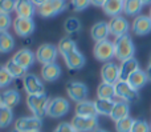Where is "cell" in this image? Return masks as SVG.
I'll return each mask as SVG.
<instances>
[{"label":"cell","instance_id":"obj_42","mask_svg":"<svg viewBox=\"0 0 151 132\" xmlns=\"http://www.w3.org/2000/svg\"><path fill=\"white\" fill-rule=\"evenodd\" d=\"M107 0H91V4L96 5V7H104V4Z\"/></svg>","mask_w":151,"mask_h":132},{"label":"cell","instance_id":"obj_25","mask_svg":"<svg viewBox=\"0 0 151 132\" xmlns=\"http://www.w3.org/2000/svg\"><path fill=\"white\" fill-rule=\"evenodd\" d=\"M0 99H1L3 106L8 107V108H13L20 101V93L16 90H7L0 95Z\"/></svg>","mask_w":151,"mask_h":132},{"label":"cell","instance_id":"obj_13","mask_svg":"<svg viewBox=\"0 0 151 132\" xmlns=\"http://www.w3.org/2000/svg\"><path fill=\"white\" fill-rule=\"evenodd\" d=\"M42 125V120L37 116H25L20 117L16 122L15 128L20 132H33V131H40Z\"/></svg>","mask_w":151,"mask_h":132},{"label":"cell","instance_id":"obj_33","mask_svg":"<svg viewBox=\"0 0 151 132\" xmlns=\"http://www.w3.org/2000/svg\"><path fill=\"white\" fill-rule=\"evenodd\" d=\"M13 120V112L12 108H8L5 106H0V128H5L12 123Z\"/></svg>","mask_w":151,"mask_h":132},{"label":"cell","instance_id":"obj_44","mask_svg":"<svg viewBox=\"0 0 151 132\" xmlns=\"http://www.w3.org/2000/svg\"><path fill=\"white\" fill-rule=\"evenodd\" d=\"M143 3V5H151V0H141Z\"/></svg>","mask_w":151,"mask_h":132},{"label":"cell","instance_id":"obj_37","mask_svg":"<svg viewBox=\"0 0 151 132\" xmlns=\"http://www.w3.org/2000/svg\"><path fill=\"white\" fill-rule=\"evenodd\" d=\"M12 80H13L12 75L8 72V69L5 68V66L0 67V88L9 85L11 83H12Z\"/></svg>","mask_w":151,"mask_h":132},{"label":"cell","instance_id":"obj_16","mask_svg":"<svg viewBox=\"0 0 151 132\" xmlns=\"http://www.w3.org/2000/svg\"><path fill=\"white\" fill-rule=\"evenodd\" d=\"M15 12L17 15V18L32 19L35 13L37 12V9L32 0H16Z\"/></svg>","mask_w":151,"mask_h":132},{"label":"cell","instance_id":"obj_43","mask_svg":"<svg viewBox=\"0 0 151 132\" xmlns=\"http://www.w3.org/2000/svg\"><path fill=\"white\" fill-rule=\"evenodd\" d=\"M33 1V4L36 5V7H40V5H42L45 1H48V0H32Z\"/></svg>","mask_w":151,"mask_h":132},{"label":"cell","instance_id":"obj_41","mask_svg":"<svg viewBox=\"0 0 151 132\" xmlns=\"http://www.w3.org/2000/svg\"><path fill=\"white\" fill-rule=\"evenodd\" d=\"M74 128L72 125V123H61V124H58L56 127V130L53 132H72Z\"/></svg>","mask_w":151,"mask_h":132},{"label":"cell","instance_id":"obj_28","mask_svg":"<svg viewBox=\"0 0 151 132\" xmlns=\"http://www.w3.org/2000/svg\"><path fill=\"white\" fill-rule=\"evenodd\" d=\"M15 48V39L8 31H0V52L8 53Z\"/></svg>","mask_w":151,"mask_h":132},{"label":"cell","instance_id":"obj_48","mask_svg":"<svg viewBox=\"0 0 151 132\" xmlns=\"http://www.w3.org/2000/svg\"><path fill=\"white\" fill-rule=\"evenodd\" d=\"M149 16H150V18H151V7H150V15H149Z\"/></svg>","mask_w":151,"mask_h":132},{"label":"cell","instance_id":"obj_22","mask_svg":"<svg viewBox=\"0 0 151 132\" xmlns=\"http://www.w3.org/2000/svg\"><path fill=\"white\" fill-rule=\"evenodd\" d=\"M64 60H65V63H66V67H68L69 69H74V71L81 69L85 66V56L78 50L65 55L64 56Z\"/></svg>","mask_w":151,"mask_h":132},{"label":"cell","instance_id":"obj_51","mask_svg":"<svg viewBox=\"0 0 151 132\" xmlns=\"http://www.w3.org/2000/svg\"><path fill=\"white\" fill-rule=\"evenodd\" d=\"M33 132H40V131H33Z\"/></svg>","mask_w":151,"mask_h":132},{"label":"cell","instance_id":"obj_30","mask_svg":"<svg viewBox=\"0 0 151 132\" xmlns=\"http://www.w3.org/2000/svg\"><path fill=\"white\" fill-rule=\"evenodd\" d=\"M94 104H96V108L98 115H105V116H110L111 115V111L114 108V100H107V99H98L97 98L94 100Z\"/></svg>","mask_w":151,"mask_h":132},{"label":"cell","instance_id":"obj_5","mask_svg":"<svg viewBox=\"0 0 151 132\" xmlns=\"http://www.w3.org/2000/svg\"><path fill=\"white\" fill-rule=\"evenodd\" d=\"M66 7L65 0H48L42 5L37 7V13L41 18H53L61 13Z\"/></svg>","mask_w":151,"mask_h":132},{"label":"cell","instance_id":"obj_4","mask_svg":"<svg viewBox=\"0 0 151 132\" xmlns=\"http://www.w3.org/2000/svg\"><path fill=\"white\" fill-rule=\"evenodd\" d=\"M70 109V104L66 100L65 98H53L49 99L48 103V108H47V115L50 117H63Z\"/></svg>","mask_w":151,"mask_h":132},{"label":"cell","instance_id":"obj_24","mask_svg":"<svg viewBox=\"0 0 151 132\" xmlns=\"http://www.w3.org/2000/svg\"><path fill=\"white\" fill-rule=\"evenodd\" d=\"M129 114H130V106H129V103H126V101H123V100H119V101H115L110 117H111L114 122H118V120H121V119L127 117Z\"/></svg>","mask_w":151,"mask_h":132},{"label":"cell","instance_id":"obj_7","mask_svg":"<svg viewBox=\"0 0 151 132\" xmlns=\"http://www.w3.org/2000/svg\"><path fill=\"white\" fill-rule=\"evenodd\" d=\"M115 93L117 98H119L121 100L126 101V103H131V101H137L139 98L138 91L134 90L127 82H119L115 84Z\"/></svg>","mask_w":151,"mask_h":132},{"label":"cell","instance_id":"obj_26","mask_svg":"<svg viewBox=\"0 0 151 132\" xmlns=\"http://www.w3.org/2000/svg\"><path fill=\"white\" fill-rule=\"evenodd\" d=\"M102 9L107 16H111V18L119 16L121 12H123V1H121V0H107L104 4Z\"/></svg>","mask_w":151,"mask_h":132},{"label":"cell","instance_id":"obj_29","mask_svg":"<svg viewBox=\"0 0 151 132\" xmlns=\"http://www.w3.org/2000/svg\"><path fill=\"white\" fill-rule=\"evenodd\" d=\"M143 8V3L141 0H125L123 1V12L127 16H138Z\"/></svg>","mask_w":151,"mask_h":132},{"label":"cell","instance_id":"obj_11","mask_svg":"<svg viewBox=\"0 0 151 132\" xmlns=\"http://www.w3.org/2000/svg\"><path fill=\"white\" fill-rule=\"evenodd\" d=\"M36 24L33 19H25V18H16L13 20V29L15 32L21 37H28L35 32Z\"/></svg>","mask_w":151,"mask_h":132},{"label":"cell","instance_id":"obj_45","mask_svg":"<svg viewBox=\"0 0 151 132\" xmlns=\"http://www.w3.org/2000/svg\"><path fill=\"white\" fill-rule=\"evenodd\" d=\"M93 132H109V131H106V130H102V128H97V130H94Z\"/></svg>","mask_w":151,"mask_h":132},{"label":"cell","instance_id":"obj_23","mask_svg":"<svg viewBox=\"0 0 151 132\" xmlns=\"http://www.w3.org/2000/svg\"><path fill=\"white\" fill-rule=\"evenodd\" d=\"M149 82V76H147V72L146 71H142L141 68L138 71H135L130 77H129L127 83L134 88V90L139 91L141 88H143L145 85L147 84Z\"/></svg>","mask_w":151,"mask_h":132},{"label":"cell","instance_id":"obj_53","mask_svg":"<svg viewBox=\"0 0 151 132\" xmlns=\"http://www.w3.org/2000/svg\"><path fill=\"white\" fill-rule=\"evenodd\" d=\"M150 127H151V124H150Z\"/></svg>","mask_w":151,"mask_h":132},{"label":"cell","instance_id":"obj_50","mask_svg":"<svg viewBox=\"0 0 151 132\" xmlns=\"http://www.w3.org/2000/svg\"><path fill=\"white\" fill-rule=\"evenodd\" d=\"M0 106H1V99H0Z\"/></svg>","mask_w":151,"mask_h":132},{"label":"cell","instance_id":"obj_2","mask_svg":"<svg viewBox=\"0 0 151 132\" xmlns=\"http://www.w3.org/2000/svg\"><path fill=\"white\" fill-rule=\"evenodd\" d=\"M48 103H49V98H48L45 93L27 96V106H28L29 111L33 114V116H37V117H40V119H41L44 115H47Z\"/></svg>","mask_w":151,"mask_h":132},{"label":"cell","instance_id":"obj_1","mask_svg":"<svg viewBox=\"0 0 151 132\" xmlns=\"http://www.w3.org/2000/svg\"><path fill=\"white\" fill-rule=\"evenodd\" d=\"M114 47H115V58L119 61L134 58L135 47H134L133 39H131V36L129 34L119 36V37H115Z\"/></svg>","mask_w":151,"mask_h":132},{"label":"cell","instance_id":"obj_10","mask_svg":"<svg viewBox=\"0 0 151 132\" xmlns=\"http://www.w3.org/2000/svg\"><path fill=\"white\" fill-rule=\"evenodd\" d=\"M72 125L78 132H93L98 128V117H82V116H73Z\"/></svg>","mask_w":151,"mask_h":132},{"label":"cell","instance_id":"obj_17","mask_svg":"<svg viewBox=\"0 0 151 132\" xmlns=\"http://www.w3.org/2000/svg\"><path fill=\"white\" fill-rule=\"evenodd\" d=\"M12 60L15 63H17L19 66H21L23 68L28 69L32 64L36 60V53H33L29 48H23V50L17 51V52L13 55Z\"/></svg>","mask_w":151,"mask_h":132},{"label":"cell","instance_id":"obj_15","mask_svg":"<svg viewBox=\"0 0 151 132\" xmlns=\"http://www.w3.org/2000/svg\"><path fill=\"white\" fill-rule=\"evenodd\" d=\"M133 32L138 36H145L151 32V18L146 15H138L133 21Z\"/></svg>","mask_w":151,"mask_h":132},{"label":"cell","instance_id":"obj_39","mask_svg":"<svg viewBox=\"0 0 151 132\" xmlns=\"http://www.w3.org/2000/svg\"><path fill=\"white\" fill-rule=\"evenodd\" d=\"M11 24H12V19H11L9 13L0 12V31H8Z\"/></svg>","mask_w":151,"mask_h":132},{"label":"cell","instance_id":"obj_49","mask_svg":"<svg viewBox=\"0 0 151 132\" xmlns=\"http://www.w3.org/2000/svg\"><path fill=\"white\" fill-rule=\"evenodd\" d=\"M72 132H78V131H76V130H73V131H72Z\"/></svg>","mask_w":151,"mask_h":132},{"label":"cell","instance_id":"obj_19","mask_svg":"<svg viewBox=\"0 0 151 132\" xmlns=\"http://www.w3.org/2000/svg\"><path fill=\"white\" fill-rule=\"evenodd\" d=\"M90 35H91V39L96 43L106 40L107 36L110 35L109 23H106V21H97V23L93 24V27H91Z\"/></svg>","mask_w":151,"mask_h":132},{"label":"cell","instance_id":"obj_27","mask_svg":"<svg viewBox=\"0 0 151 132\" xmlns=\"http://www.w3.org/2000/svg\"><path fill=\"white\" fill-rule=\"evenodd\" d=\"M117 96L115 93V84H109V83H104L98 85L97 88V98L98 99H107V100H114Z\"/></svg>","mask_w":151,"mask_h":132},{"label":"cell","instance_id":"obj_46","mask_svg":"<svg viewBox=\"0 0 151 132\" xmlns=\"http://www.w3.org/2000/svg\"><path fill=\"white\" fill-rule=\"evenodd\" d=\"M11 132H20V131H19V130H16V128H15V130H13V131H11Z\"/></svg>","mask_w":151,"mask_h":132},{"label":"cell","instance_id":"obj_12","mask_svg":"<svg viewBox=\"0 0 151 132\" xmlns=\"http://www.w3.org/2000/svg\"><path fill=\"white\" fill-rule=\"evenodd\" d=\"M101 77L104 83L109 84H117L119 82V66L113 61H107L101 68Z\"/></svg>","mask_w":151,"mask_h":132},{"label":"cell","instance_id":"obj_36","mask_svg":"<svg viewBox=\"0 0 151 132\" xmlns=\"http://www.w3.org/2000/svg\"><path fill=\"white\" fill-rule=\"evenodd\" d=\"M131 132H151L150 124L143 119H134Z\"/></svg>","mask_w":151,"mask_h":132},{"label":"cell","instance_id":"obj_14","mask_svg":"<svg viewBox=\"0 0 151 132\" xmlns=\"http://www.w3.org/2000/svg\"><path fill=\"white\" fill-rule=\"evenodd\" d=\"M129 28V21L126 20L123 16H115V18H111V20L109 21V29H110V34L115 37H119L123 36V35L127 34Z\"/></svg>","mask_w":151,"mask_h":132},{"label":"cell","instance_id":"obj_9","mask_svg":"<svg viewBox=\"0 0 151 132\" xmlns=\"http://www.w3.org/2000/svg\"><path fill=\"white\" fill-rule=\"evenodd\" d=\"M66 92H68L69 98H70L72 100L76 101V103H80V101L86 100L89 90H88V87L81 82H70L66 84Z\"/></svg>","mask_w":151,"mask_h":132},{"label":"cell","instance_id":"obj_34","mask_svg":"<svg viewBox=\"0 0 151 132\" xmlns=\"http://www.w3.org/2000/svg\"><path fill=\"white\" fill-rule=\"evenodd\" d=\"M134 124V119L130 116L125 117V119H121L118 122H115V131L117 132H131Z\"/></svg>","mask_w":151,"mask_h":132},{"label":"cell","instance_id":"obj_32","mask_svg":"<svg viewBox=\"0 0 151 132\" xmlns=\"http://www.w3.org/2000/svg\"><path fill=\"white\" fill-rule=\"evenodd\" d=\"M5 68L8 69V72H9L11 75H12L13 79H19V77H24L27 75V69L23 68L21 66H19L17 63H15V61L11 59L9 61H7V64H5Z\"/></svg>","mask_w":151,"mask_h":132},{"label":"cell","instance_id":"obj_21","mask_svg":"<svg viewBox=\"0 0 151 132\" xmlns=\"http://www.w3.org/2000/svg\"><path fill=\"white\" fill-rule=\"evenodd\" d=\"M61 76V68L57 63H49V64H44L41 68V77L45 82L50 83V82H56L58 80Z\"/></svg>","mask_w":151,"mask_h":132},{"label":"cell","instance_id":"obj_52","mask_svg":"<svg viewBox=\"0 0 151 132\" xmlns=\"http://www.w3.org/2000/svg\"><path fill=\"white\" fill-rule=\"evenodd\" d=\"M121 1H125V0H121Z\"/></svg>","mask_w":151,"mask_h":132},{"label":"cell","instance_id":"obj_38","mask_svg":"<svg viewBox=\"0 0 151 132\" xmlns=\"http://www.w3.org/2000/svg\"><path fill=\"white\" fill-rule=\"evenodd\" d=\"M16 8V0H0V12L11 13Z\"/></svg>","mask_w":151,"mask_h":132},{"label":"cell","instance_id":"obj_31","mask_svg":"<svg viewBox=\"0 0 151 132\" xmlns=\"http://www.w3.org/2000/svg\"><path fill=\"white\" fill-rule=\"evenodd\" d=\"M57 48H58V53H61L64 58L65 55H68V53L77 50V44H76L74 39H72V36H66L60 40Z\"/></svg>","mask_w":151,"mask_h":132},{"label":"cell","instance_id":"obj_40","mask_svg":"<svg viewBox=\"0 0 151 132\" xmlns=\"http://www.w3.org/2000/svg\"><path fill=\"white\" fill-rule=\"evenodd\" d=\"M90 4H91V0H72V7L77 12L86 9Z\"/></svg>","mask_w":151,"mask_h":132},{"label":"cell","instance_id":"obj_8","mask_svg":"<svg viewBox=\"0 0 151 132\" xmlns=\"http://www.w3.org/2000/svg\"><path fill=\"white\" fill-rule=\"evenodd\" d=\"M23 85L27 95H41V93H45L44 84L33 74H27L23 77Z\"/></svg>","mask_w":151,"mask_h":132},{"label":"cell","instance_id":"obj_47","mask_svg":"<svg viewBox=\"0 0 151 132\" xmlns=\"http://www.w3.org/2000/svg\"><path fill=\"white\" fill-rule=\"evenodd\" d=\"M149 67H151V56H150V63H149Z\"/></svg>","mask_w":151,"mask_h":132},{"label":"cell","instance_id":"obj_20","mask_svg":"<svg viewBox=\"0 0 151 132\" xmlns=\"http://www.w3.org/2000/svg\"><path fill=\"white\" fill-rule=\"evenodd\" d=\"M76 115L82 117H97L98 112H97L94 101L83 100L77 103V106H76Z\"/></svg>","mask_w":151,"mask_h":132},{"label":"cell","instance_id":"obj_6","mask_svg":"<svg viewBox=\"0 0 151 132\" xmlns=\"http://www.w3.org/2000/svg\"><path fill=\"white\" fill-rule=\"evenodd\" d=\"M58 56V48L55 47L53 44H41L36 51V60L39 63L49 64V63H56V59Z\"/></svg>","mask_w":151,"mask_h":132},{"label":"cell","instance_id":"obj_3","mask_svg":"<svg viewBox=\"0 0 151 132\" xmlns=\"http://www.w3.org/2000/svg\"><path fill=\"white\" fill-rule=\"evenodd\" d=\"M94 58L98 61L102 63H107V61H111L113 58H115V47L114 43L110 42V40H102V42H97L94 45Z\"/></svg>","mask_w":151,"mask_h":132},{"label":"cell","instance_id":"obj_18","mask_svg":"<svg viewBox=\"0 0 151 132\" xmlns=\"http://www.w3.org/2000/svg\"><path fill=\"white\" fill-rule=\"evenodd\" d=\"M139 69V63L135 58L127 59V60L121 61L119 66V80L122 82H127L129 77L134 74L135 71Z\"/></svg>","mask_w":151,"mask_h":132},{"label":"cell","instance_id":"obj_35","mask_svg":"<svg viewBox=\"0 0 151 132\" xmlns=\"http://www.w3.org/2000/svg\"><path fill=\"white\" fill-rule=\"evenodd\" d=\"M64 27H65V31L68 32L69 35H74V34H77V32L80 31L81 23H80V20H78L77 18H69V19H66Z\"/></svg>","mask_w":151,"mask_h":132}]
</instances>
